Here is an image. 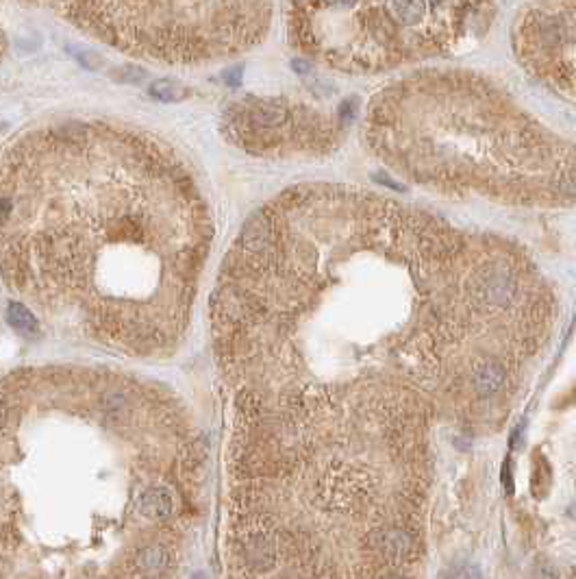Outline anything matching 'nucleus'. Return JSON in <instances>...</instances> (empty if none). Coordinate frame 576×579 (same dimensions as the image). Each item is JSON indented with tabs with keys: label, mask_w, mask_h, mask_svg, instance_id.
I'll return each mask as SVG.
<instances>
[{
	"label": "nucleus",
	"mask_w": 576,
	"mask_h": 579,
	"mask_svg": "<svg viewBox=\"0 0 576 579\" xmlns=\"http://www.w3.org/2000/svg\"><path fill=\"white\" fill-rule=\"evenodd\" d=\"M74 24L131 54L196 61L255 44L270 20V5H54Z\"/></svg>",
	"instance_id": "obj_1"
},
{
	"label": "nucleus",
	"mask_w": 576,
	"mask_h": 579,
	"mask_svg": "<svg viewBox=\"0 0 576 579\" xmlns=\"http://www.w3.org/2000/svg\"><path fill=\"white\" fill-rule=\"evenodd\" d=\"M138 508L150 520H165L175 512V497L165 485H152L140 494Z\"/></svg>",
	"instance_id": "obj_2"
},
{
	"label": "nucleus",
	"mask_w": 576,
	"mask_h": 579,
	"mask_svg": "<svg viewBox=\"0 0 576 579\" xmlns=\"http://www.w3.org/2000/svg\"><path fill=\"white\" fill-rule=\"evenodd\" d=\"M135 564H138V571L144 577H159L170 566V553L161 545H148V547L138 551Z\"/></svg>",
	"instance_id": "obj_3"
},
{
	"label": "nucleus",
	"mask_w": 576,
	"mask_h": 579,
	"mask_svg": "<svg viewBox=\"0 0 576 579\" xmlns=\"http://www.w3.org/2000/svg\"><path fill=\"white\" fill-rule=\"evenodd\" d=\"M246 559L257 571H267L274 564V549L263 536H253L246 545Z\"/></svg>",
	"instance_id": "obj_4"
},
{
	"label": "nucleus",
	"mask_w": 576,
	"mask_h": 579,
	"mask_svg": "<svg viewBox=\"0 0 576 579\" xmlns=\"http://www.w3.org/2000/svg\"><path fill=\"white\" fill-rule=\"evenodd\" d=\"M7 323L17 329L20 333L24 335H35V333H40V323H37V318L33 316V312L22 305V303H17V301H11L7 305Z\"/></svg>",
	"instance_id": "obj_5"
},
{
	"label": "nucleus",
	"mask_w": 576,
	"mask_h": 579,
	"mask_svg": "<svg viewBox=\"0 0 576 579\" xmlns=\"http://www.w3.org/2000/svg\"><path fill=\"white\" fill-rule=\"evenodd\" d=\"M148 91H150L152 98H157L161 103H181V101L189 98V94H191V91L183 83L172 81V79H157V81H152L150 87H148Z\"/></svg>",
	"instance_id": "obj_6"
},
{
	"label": "nucleus",
	"mask_w": 576,
	"mask_h": 579,
	"mask_svg": "<svg viewBox=\"0 0 576 579\" xmlns=\"http://www.w3.org/2000/svg\"><path fill=\"white\" fill-rule=\"evenodd\" d=\"M72 54L76 59H79L85 68H89V70H98L103 64H105V59L101 57V54H96V52H83V50H70Z\"/></svg>",
	"instance_id": "obj_7"
},
{
	"label": "nucleus",
	"mask_w": 576,
	"mask_h": 579,
	"mask_svg": "<svg viewBox=\"0 0 576 579\" xmlns=\"http://www.w3.org/2000/svg\"><path fill=\"white\" fill-rule=\"evenodd\" d=\"M113 77L118 81H122V83H138V81L146 79V72L138 70V68H124L122 72H115Z\"/></svg>",
	"instance_id": "obj_8"
},
{
	"label": "nucleus",
	"mask_w": 576,
	"mask_h": 579,
	"mask_svg": "<svg viewBox=\"0 0 576 579\" xmlns=\"http://www.w3.org/2000/svg\"><path fill=\"white\" fill-rule=\"evenodd\" d=\"M355 114H357V101L348 98V101L339 103V107H337V120H341V122H350V120L355 118Z\"/></svg>",
	"instance_id": "obj_9"
},
{
	"label": "nucleus",
	"mask_w": 576,
	"mask_h": 579,
	"mask_svg": "<svg viewBox=\"0 0 576 579\" xmlns=\"http://www.w3.org/2000/svg\"><path fill=\"white\" fill-rule=\"evenodd\" d=\"M478 569L476 566H461V569H455L446 579H478Z\"/></svg>",
	"instance_id": "obj_10"
},
{
	"label": "nucleus",
	"mask_w": 576,
	"mask_h": 579,
	"mask_svg": "<svg viewBox=\"0 0 576 579\" xmlns=\"http://www.w3.org/2000/svg\"><path fill=\"white\" fill-rule=\"evenodd\" d=\"M224 81H226L230 87H237V85L242 83V68L226 70V72H224Z\"/></svg>",
	"instance_id": "obj_11"
},
{
	"label": "nucleus",
	"mask_w": 576,
	"mask_h": 579,
	"mask_svg": "<svg viewBox=\"0 0 576 579\" xmlns=\"http://www.w3.org/2000/svg\"><path fill=\"white\" fill-rule=\"evenodd\" d=\"M374 181L381 183V185H385V188H392V190H398L402 192V185L398 181H394L392 177H385V175H374Z\"/></svg>",
	"instance_id": "obj_12"
},
{
	"label": "nucleus",
	"mask_w": 576,
	"mask_h": 579,
	"mask_svg": "<svg viewBox=\"0 0 576 579\" xmlns=\"http://www.w3.org/2000/svg\"><path fill=\"white\" fill-rule=\"evenodd\" d=\"M503 483H505L507 492L511 494L513 492V479H511V464L509 462H505V466H503Z\"/></svg>",
	"instance_id": "obj_13"
},
{
	"label": "nucleus",
	"mask_w": 576,
	"mask_h": 579,
	"mask_svg": "<svg viewBox=\"0 0 576 579\" xmlns=\"http://www.w3.org/2000/svg\"><path fill=\"white\" fill-rule=\"evenodd\" d=\"M292 66H294V70H296L298 74H307V72L311 70V66L307 64L304 59H294V61H292Z\"/></svg>",
	"instance_id": "obj_14"
},
{
	"label": "nucleus",
	"mask_w": 576,
	"mask_h": 579,
	"mask_svg": "<svg viewBox=\"0 0 576 579\" xmlns=\"http://www.w3.org/2000/svg\"><path fill=\"white\" fill-rule=\"evenodd\" d=\"M191 579H207V575L205 573H194L191 575Z\"/></svg>",
	"instance_id": "obj_15"
},
{
	"label": "nucleus",
	"mask_w": 576,
	"mask_h": 579,
	"mask_svg": "<svg viewBox=\"0 0 576 579\" xmlns=\"http://www.w3.org/2000/svg\"><path fill=\"white\" fill-rule=\"evenodd\" d=\"M385 579H398V577H385Z\"/></svg>",
	"instance_id": "obj_16"
}]
</instances>
